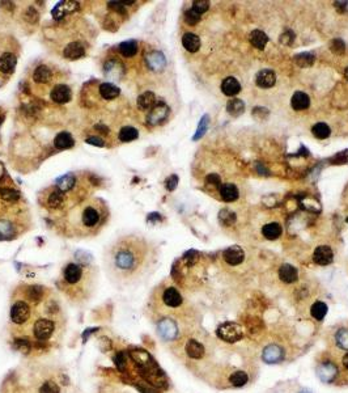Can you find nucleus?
<instances>
[{
  "instance_id": "obj_1",
  "label": "nucleus",
  "mask_w": 348,
  "mask_h": 393,
  "mask_svg": "<svg viewBox=\"0 0 348 393\" xmlns=\"http://www.w3.org/2000/svg\"><path fill=\"white\" fill-rule=\"evenodd\" d=\"M146 244L135 236L118 239L106 252L105 265L109 276L118 285H129L144 266Z\"/></svg>"
},
{
  "instance_id": "obj_2",
  "label": "nucleus",
  "mask_w": 348,
  "mask_h": 393,
  "mask_svg": "<svg viewBox=\"0 0 348 393\" xmlns=\"http://www.w3.org/2000/svg\"><path fill=\"white\" fill-rule=\"evenodd\" d=\"M86 268L84 265L80 264H75V262H71L63 270V275H62V281H63V285L67 287V289H72L75 290H80L82 291V282H86Z\"/></svg>"
},
{
  "instance_id": "obj_3",
  "label": "nucleus",
  "mask_w": 348,
  "mask_h": 393,
  "mask_svg": "<svg viewBox=\"0 0 348 393\" xmlns=\"http://www.w3.org/2000/svg\"><path fill=\"white\" fill-rule=\"evenodd\" d=\"M32 333H33V336H34L37 341H50L56 333L55 320L49 319V317H39L33 323Z\"/></svg>"
},
{
  "instance_id": "obj_4",
  "label": "nucleus",
  "mask_w": 348,
  "mask_h": 393,
  "mask_svg": "<svg viewBox=\"0 0 348 393\" xmlns=\"http://www.w3.org/2000/svg\"><path fill=\"white\" fill-rule=\"evenodd\" d=\"M32 317V309L29 303L25 300H16L13 303L11 311H9V320L15 325H25Z\"/></svg>"
},
{
  "instance_id": "obj_5",
  "label": "nucleus",
  "mask_w": 348,
  "mask_h": 393,
  "mask_svg": "<svg viewBox=\"0 0 348 393\" xmlns=\"http://www.w3.org/2000/svg\"><path fill=\"white\" fill-rule=\"evenodd\" d=\"M217 337L229 343H234L238 342L241 338L244 337V332L240 325L236 323H224L217 328Z\"/></svg>"
},
{
  "instance_id": "obj_6",
  "label": "nucleus",
  "mask_w": 348,
  "mask_h": 393,
  "mask_svg": "<svg viewBox=\"0 0 348 393\" xmlns=\"http://www.w3.org/2000/svg\"><path fill=\"white\" fill-rule=\"evenodd\" d=\"M170 109L165 103H157V104L150 109L148 116H147V123L150 126H157L166 121Z\"/></svg>"
},
{
  "instance_id": "obj_7",
  "label": "nucleus",
  "mask_w": 348,
  "mask_h": 393,
  "mask_svg": "<svg viewBox=\"0 0 348 393\" xmlns=\"http://www.w3.org/2000/svg\"><path fill=\"white\" fill-rule=\"evenodd\" d=\"M146 65L147 67L153 71V72H160L166 67V58L163 52L159 50H153L146 56Z\"/></svg>"
},
{
  "instance_id": "obj_8",
  "label": "nucleus",
  "mask_w": 348,
  "mask_h": 393,
  "mask_svg": "<svg viewBox=\"0 0 348 393\" xmlns=\"http://www.w3.org/2000/svg\"><path fill=\"white\" fill-rule=\"evenodd\" d=\"M78 9H79V3L66 0V1H60V3H58V4L52 8L51 15L55 20H60V18L66 17V16H68V15H72V13L76 12Z\"/></svg>"
},
{
  "instance_id": "obj_9",
  "label": "nucleus",
  "mask_w": 348,
  "mask_h": 393,
  "mask_svg": "<svg viewBox=\"0 0 348 393\" xmlns=\"http://www.w3.org/2000/svg\"><path fill=\"white\" fill-rule=\"evenodd\" d=\"M50 99L56 104H67L72 99L71 88L66 84H58L50 92Z\"/></svg>"
},
{
  "instance_id": "obj_10",
  "label": "nucleus",
  "mask_w": 348,
  "mask_h": 393,
  "mask_svg": "<svg viewBox=\"0 0 348 393\" xmlns=\"http://www.w3.org/2000/svg\"><path fill=\"white\" fill-rule=\"evenodd\" d=\"M157 329H159L160 336H161L164 340H166V341H172V340H174V338L177 337V334H178L177 324L170 319L161 320L159 323Z\"/></svg>"
},
{
  "instance_id": "obj_11",
  "label": "nucleus",
  "mask_w": 348,
  "mask_h": 393,
  "mask_svg": "<svg viewBox=\"0 0 348 393\" xmlns=\"http://www.w3.org/2000/svg\"><path fill=\"white\" fill-rule=\"evenodd\" d=\"M101 219V212L95 207V206H86L83 210L82 223L85 228H93L99 223Z\"/></svg>"
},
{
  "instance_id": "obj_12",
  "label": "nucleus",
  "mask_w": 348,
  "mask_h": 393,
  "mask_svg": "<svg viewBox=\"0 0 348 393\" xmlns=\"http://www.w3.org/2000/svg\"><path fill=\"white\" fill-rule=\"evenodd\" d=\"M224 259L231 266H236L245 259V252L238 245L229 246L228 249L224 252Z\"/></svg>"
},
{
  "instance_id": "obj_13",
  "label": "nucleus",
  "mask_w": 348,
  "mask_h": 393,
  "mask_svg": "<svg viewBox=\"0 0 348 393\" xmlns=\"http://www.w3.org/2000/svg\"><path fill=\"white\" fill-rule=\"evenodd\" d=\"M317 375L323 383H331L338 375V367L334 363L325 362L319 364L318 370H317Z\"/></svg>"
},
{
  "instance_id": "obj_14",
  "label": "nucleus",
  "mask_w": 348,
  "mask_h": 393,
  "mask_svg": "<svg viewBox=\"0 0 348 393\" xmlns=\"http://www.w3.org/2000/svg\"><path fill=\"white\" fill-rule=\"evenodd\" d=\"M84 54H85V49L83 46V43L79 42V41H73V42L68 43L63 50V55L68 61L80 59V58L84 56Z\"/></svg>"
},
{
  "instance_id": "obj_15",
  "label": "nucleus",
  "mask_w": 348,
  "mask_h": 393,
  "mask_svg": "<svg viewBox=\"0 0 348 393\" xmlns=\"http://www.w3.org/2000/svg\"><path fill=\"white\" fill-rule=\"evenodd\" d=\"M255 83L257 85L261 88H271V86L275 85L276 83V75L272 69L265 68L262 71H259L257 76H255Z\"/></svg>"
},
{
  "instance_id": "obj_16",
  "label": "nucleus",
  "mask_w": 348,
  "mask_h": 393,
  "mask_svg": "<svg viewBox=\"0 0 348 393\" xmlns=\"http://www.w3.org/2000/svg\"><path fill=\"white\" fill-rule=\"evenodd\" d=\"M332 259H334V253L330 246L321 245L314 251V262H317L318 265H322V266L330 265Z\"/></svg>"
},
{
  "instance_id": "obj_17",
  "label": "nucleus",
  "mask_w": 348,
  "mask_h": 393,
  "mask_svg": "<svg viewBox=\"0 0 348 393\" xmlns=\"http://www.w3.org/2000/svg\"><path fill=\"white\" fill-rule=\"evenodd\" d=\"M163 300L170 308L180 307L182 302H183V299H182L181 294L178 292V290L174 289V287H169V289L164 291Z\"/></svg>"
},
{
  "instance_id": "obj_18",
  "label": "nucleus",
  "mask_w": 348,
  "mask_h": 393,
  "mask_svg": "<svg viewBox=\"0 0 348 393\" xmlns=\"http://www.w3.org/2000/svg\"><path fill=\"white\" fill-rule=\"evenodd\" d=\"M241 91V84L238 83L236 78L233 76H229V78L224 79L223 83H221V92H223L225 96H229V97H233V96L238 95Z\"/></svg>"
},
{
  "instance_id": "obj_19",
  "label": "nucleus",
  "mask_w": 348,
  "mask_h": 393,
  "mask_svg": "<svg viewBox=\"0 0 348 393\" xmlns=\"http://www.w3.org/2000/svg\"><path fill=\"white\" fill-rule=\"evenodd\" d=\"M262 358L265 362L270 363V364L271 363H278L283 359V350L278 345L267 346L266 349L263 350Z\"/></svg>"
},
{
  "instance_id": "obj_20",
  "label": "nucleus",
  "mask_w": 348,
  "mask_h": 393,
  "mask_svg": "<svg viewBox=\"0 0 348 393\" xmlns=\"http://www.w3.org/2000/svg\"><path fill=\"white\" fill-rule=\"evenodd\" d=\"M73 144H75V140L68 131H62L54 139V146L56 150H69L73 147Z\"/></svg>"
},
{
  "instance_id": "obj_21",
  "label": "nucleus",
  "mask_w": 348,
  "mask_h": 393,
  "mask_svg": "<svg viewBox=\"0 0 348 393\" xmlns=\"http://www.w3.org/2000/svg\"><path fill=\"white\" fill-rule=\"evenodd\" d=\"M99 95L102 97L103 100L106 101H112V100H116L118 96L120 95V89L116 85L112 84V83H102L99 85Z\"/></svg>"
},
{
  "instance_id": "obj_22",
  "label": "nucleus",
  "mask_w": 348,
  "mask_h": 393,
  "mask_svg": "<svg viewBox=\"0 0 348 393\" xmlns=\"http://www.w3.org/2000/svg\"><path fill=\"white\" fill-rule=\"evenodd\" d=\"M279 276L280 279L285 282V283H293V282L297 281L298 273H297V269L295 266L289 264H284L279 269Z\"/></svg>"
},
{
  "instance_id": "obj_23",
  "label": "nucleus",
  "mask_w": 348,
  "mask_h": 393,
  "mask_svg": "<svg viewBox=\"0 0 348 393\" xmlns=\"http://www.w3.org/2000/svg\"><path fill=\"white\" fill-rule=\"evenodd\" d=\"M136 104H138V108L140 109V110H150V109L157 104V103H156V95L150 91L144 92V93H142V95L138 97Z\"/></svg>"
},
{
  "instance_id": "obj_24",
  "label": "nucleus",
  "mask_w": 348,
  "mask_h": 393,
  "mask_svg": "<svg viewBox=\"0 0 348 393\" xmlns=\"http://www.w3.org/2000/svg\"><path fill=\"white\" fill-rule=\"evenodd\" d=\"M17 63V58L11 54V52H5L0 56V72L3 74H9L12 72Z\"/></svg>"
},
{
  "instance_id": "obj_25",
  "label": "nucleus",
  "mask_w": 348,
  "mask_h": 393,
  "mask_svg": "<svg viewBox=\"0 0 348 393\" xmlns=\"http://www.w3.org/2000/svg\"><path fill=\"white\" fill-rule=\"evenodd\" d=\"M182 45L189 52H197L200 48V38L195 33H185L182 37Z\"/></svg>"
},
{
  "instance_id": "obj_26",
  "label": "nucleus",
  "mask_w": 348,
  "mask_h": 393,
  "mask_svg": "<svg viewBox=\"0 0 348 393\" xmlns=\"http://www.w3.org/2000/svg\"><path fill=\"white\" fill-rule=\"evenodd\" d=\"M291 105L295 110H305V109L309 108L310 105V99L309 96L304 93V92H296L295 95L292 96V100H291Z\"/></svg>"
},
{
  "instance_id": "obj_27",
  "label": "nucleus",
  "mask_w": 348,
  "mask_h": 393,
  "mask_svg": "<svg viewBox=\"0 0 348 393\" xmlns=\"http://www.w3.org/2000/svg\"><path fill=\"white\" fill-rule=\"evenodd\" d=\"M238 189H237L236 185H233V184H223V185L220 186V195H221V198L225 201V202H233V201H236L237 198H238Z\"/></svg>"
},
{
  "instance_id": "obj_28",
  "label": "nucleus",
  "mask_w": 348,
  "mask_h": 393,
  "mask_svg": "<svg viewBox=\"0 0 348 393\" xmlns=\"http://www.w3.org/2000/svg\"><path fill=\"white\" fill-rule=\"evenodd\" d=\"M33 79H34L35 83H41V84H46V83L51 82L52 79L51 69L45 65L38 66V67L34 69V72H33Z\"/></svg>"
},
{
  "instance_id": "obj_29",
  "label": "nucleus",
  "mask_w": 348,
  "mask_h": 393,
  "mask_svg": "<svg viewBox=\"0 0 348 393\" xmlns=\"http://www.w3.org/2000/svg\"><path fill=\"white\" fill-rule=\"evenodd\" d=\"M186 353H187L190 358L200 359L204 355V346L200 342L195 341V340H190L186 343Z\"/></svg>"
},
{
  "instance_id": "obj_30",
  "label": "nucleus",
  "mask_w": 348,
  "mask_h": 393,
  "mask_svg": "<svg viewBox=\"0 0 348 393\" xmlns=\"http://www.w3.org/2000/svg\"><path fill=\"white\" fill-rule=\"evenodd\" d=\"M75 182H76V178H75L72 173H67V174H65V176H62V177L56 180L55 188L59 189L62 193H67V191L71 190L73 186H75Z\"/></svg>"
},
{
  "instance_id": "obj_31",
  "label": "nucleus",
  "mask_w": 348,
  "mask_h": 393,
  "mask_svg": "<svg viewBox=\"0 0 348 393\" xmlns=\"http://www.w3.org/2000/svg\"><path fill=\"white\" fill-rule=\"evenodd\" d=\"M118 49H119V52L120 55L125 56V58H133V56L136 55V52H138V42L135 41V39H130V41H125V42H122L118 46Z\"/></svg>"
},
{
  "instance_id": "obj_32",
  "label": "nucleus",
  "mask_w": 348,
  "mask_h": 393,
  "mask_svg": "<svg viewBox=\"0 0 348 393\" xmlns=\"http://www.w3.org/2000/svg\"><path fill=\"white\" fill-rule=\"evenodd\" d=\"M267 42H268V37L265 32L262 31H254L250 33V43L253 45L254 48H257L258 50H263L266 48Z\"/></svg>"
},
{
  "instance_id": "obj_33",
  "label": "nucleus",
  "mask_w": 348,
  "mask_h": 393,
  "mask_svg": "<svg viewBox=\"0 0 348 393\" xmlns=\"http://www.w3.org/2000/svg\"><path fill=\"white\" fill-rule=\"evenodd\" d=\"M65 202V193H62L59 189H52L50 193L48 194V198H46V203L51 208H58L60 207Z\"/></svg>"
},
{
  "instance_id": "obj_34",
  "label": "nucleus",
  "mask_w": 348,
  "mask_h": 393,
  "mask_svg": "<svg viewBox=\"0 0 348 393\" xmlns=\"http://www.w3.org/2000/svg\"><path fill=\"white\" fill-rule=\"evenodd\" d=\"M262 234L267 240H276L282 235V225L279 223H268L262 228Z\"/></svg>"
},
{
  "instance_id": "obj_35",
  "label": "nucleus",
  "mask_w": 348,
  "mask_h": 393,
  "mask_svg": "<svg viewBox=\"0 0 348 393\" xmlns=\"http://www.w3.org/2000/svg\"><path fill=\"white\" fill-rule=\"evenodd\" d=\"M138 137H139L138 130L135 129V127H133V126H125V127H122L119 131V134H118V139L123 143L133 142L135 139H138Z\"/></svg>"
},
{
  "instance_id": "obj_36",
  "label": "nucleus",
  "mask_w": 348,
  "mask_h": 393,
  "mask_svg": "<svg viewBox=\"0 0 348 393\" xmlns=\"http://www.w3.org/2000/svg\"><path fill=\"white\" fill-rule=\"evenodd\" d=\"M227 110L231 116L233 117H238L242 113L245 112V104L244 101L240 99H232L229 100L228 104H227Z\"/></svg>"
},
{
  "instance_id": "obj_37",
  "label": "nucleus",
  "mask_w": 348,
  "mask_h": 393,
  "mask_svg": "<svg viewBox=\"0 0 348 393\" xmlns=\"http://www.w3.org/2000/svg\"><path fill=\"white\" fill-rule=\"evenodd\" d=\"M312 133L315 138L318 139H326L330 137L331 134V129L330 126H327L326 123L323 122H319V123H315L312 129Z\"/></svg>"
},
{
  "instance_id": "obj_38",
  "label": "nucleus",
  "mask_w": 348,
  "mask_h": 393,
  "mask_svg": "<svg viewBox=\"0 0 348 393\" xmlns=\"http://www.w3.org/2000/svg\"><path fill=\"white\" fill-rule=\"evenodd\" d=\"M310 313L315 320H323L327 313V306L322 302L314 303L312 306V309H310Z\"/></svg>"
},
{
  "instance_id": "obj_39",
  "label": "nucleus",
  "mask_w": 348,
  "mask_h": 393,
  "mask_svg": "<svg viewBox=\"0 0 348 393\" xmlns=\"http://www.w3.org/2000/svg\"><path fill=\"white\" fill-rule=\"evenodd\" d=\"M295 62L297 65L305 68V67H309L314 63V55L310 54V52H302V54H298V55L295 56Z\"/></svg>"
},
{
  "instance_id": "obj_40",
  "label": "nucleus",
  "mask_w": 348,
  "mask_h": 393,
  "mask_svg": "<svg viewBox=\"0 0 348 393\" xmlns=\"http://www.w3.org/2000/svg\"><path fill=\"white\" fill-rule=\"evenodd\" d=\"M229 380H231V383H232L234 387H242V385H245L246 383H248L249 377H248V374H246V372L237 371L234 372L233 375H231Z\"/></svg>"
},
{
  "instance_id": "obj_41",
  "label": "nucleus",
  "mask_w": 348,
  "mask_h": 393,
  "mask_svg": "<svg viewBox=\"0 0 348 393\" xmlns=\"http://www.w3.org/2000/svg\"><path fill=\"white\" fill-rule=\"evenodd\" d=\"M219 221L221 224L229 227V225H232L236 222V214L229 211V210H221L219 212Z\"/></svg>"
},
{
  "instance_id": "obj_42",
  "label": "nucleus",
  "mask_w": 348,
  "mask_h": 393,
  "mask_svg": "<svg viewBox=\"0 0 348 393\" xmlns=\"http://www.w3.org/2000/svg\"><path fill=\"white\" fill-rule=\"evenodd\" d=\"M336 345L343 350H348V329H340L335 334Z\"/></svg>"
},
{
  "instance_id": "obj_43",
  "label": "nucleus",
  "mask_w": 348,
  "mask_h": 393,
  "mask_svg": "<svg viewBox=\"0 0 348 393\" xmlns=\"http://www.w3.org/2000/svg\"><path fill=\"white\" fill-rule=\"evenodd\" d=\"M15 234L13 225L7 221H0V238L8 239Z\"/></svg>"
},
{
  "instance_id": "obj_44",
  "label": "nucleus",
  "mask_w": 348,
  "mask_h": 393,
  "mask_svg": "<svg viewBox=\"0 0 348 393\" xmlns=\"http://www.w3.org/2000/svg\"><path fill=\"white\" fill-rule=\"evenodd\" d=\"M208 8H210V1H207V0H195V1H193V7H191V9L195 11L198 15L204 13L206 11H208Z\"/></svg>"
},
{
  "instance_id": "obj_45",
  "label": "nucleus",
  "mask_w": 348,
  "mask_h": 393,
  "mask_svg": "<svg viewBox=\"0 0 348 393\" xmlns=\"http://www.w3.org/2000/svg\"><path fill=\"white\" fill-rule=\"evenodd\" d=\"M39 393H60L59 385L55 381H46L41 385Z\"/></svg>"
},
{
  "instance_id": "obj_46",
  "label": "nucleus",
  "mask_w": 348,
  "mask_h": 393,
  "mask_svg": "<svg viewBox=\"0 0 348 393\" xmlns=\"http://www.w3.org/2000/svg\"><path fill=\"white\" fill-rule=\"evenodd\" d=\"M207 127H208V116H204V117L200 120V122H199V126H198V130H197V134L194 135V140H198V139H200L204 135V133H206Z\"/></svg>"
},
{
  "instance_id": "obj_47",
  "label": "nucleus",
  "mask_w": 348,
  "mask_h": 393,
  "mask_svg": "<svg viewBox=\"0 0 348 393\" xmlns=\"http://www.w3.org/2000/svg\"><path fill=\"white\" fill-rule=\"evenodd\" d=\"M185 21L186 24H189V25H195V24H198L199 21H200V15H198V13L195 12V11H193V9H189V11H186L185 13Z\"/></svg>"
},
{
  "instance_id": "obj_48",
  "label": "nucleus",
  "mask_w": 348,
  "mask_h": 393,
  "mask_svg": "<svg viewBox=\"0 0 348 393\" xmlns=\"http://www.w3.org/2000/svg\"><path fill=\"white\" fill-rule=\"evenodd\" d=\"M206 184L208 186H212L214 189H216V188H220V186H221V180H220V176L219 174H216V173H211V174L207 176Z\"/></svg>"
},
{
  "instance_id": "obj_49",
  "label": "nucleus",
  "mask_w": 348,
  "mask_h": 393,
  "mask_svg": "<svg viewBox=\"0 0 348 393\" xmlns=\"http://www.w3.org/2000/svg\"><path fill=\"white\" fill-rule=\"evenodd\" d=\"M344 49H346V46H344V43L342 39H334L332 43H331V50L335 52V54H342V52H344Z\"/></svg>"
},
{
  "instance_id": "obj_50",
  "label": "nucleus",
  "mask_w": 348,
  "mask_h": 393,
  "mask_svg": "<svg viewBox=\"0 0 348 393\" xmlns=\"http://www.w3.org/2000/svg\"><path fill=\"white\" fill-rule=\"evenodd\" d=\"M177 185H178V177H177L176 174H172V176L165 181V186H166V189H168L169 191L174 190L177 188Z\"/></svg>"
},
{
  "instance_id": "obj_51",
  "label": "nucleus",
  "mask_w": 348,
  "mask_h": 393,
  "mask_svg": "<svg viewBox=\"0 0 348 393\" xmlns=\"http://www.w3.org/2000/svg\"><path fill=\"white\" fill-rule=\"evenodd\" d=\"M86 143H88V144H93V146H97V147H103V146H105V142H103V139L99 138V137H90V138L86 139Z\"/></svg>"
},
{
  "instance_id": "obj_52",
  "label": "nucleus",
  "mask_w": 348,
  "mask_h": 393,
  "mask_svg": "<svg viewBox=\"0 0 348 393\" xmlns=\"http://www.w3.org/2000/svg\"><path fill=\"white\" fill-rule=\"evenodd\" d=\"M293 38H295V37H293L292 32H287V33H284V34L282 35L280 41H282V43H284V45H287V39H289V43H292Z\"/></svg>"
},
{
  "instance_id": "obj_53",
  "label": "nucleus",
  "mask_w": 348,
  "mask_h": 393,
  "mask_svg": "<svg viewBox=\"0 0 348 393\" xmlns=\"http://www.w3.org/2000/svg\"><path fill=\"white\" fill-rule=\"evenodd\" d=\"M343 364H344V367L347 368L348 370V354H346L344 355V358H343Z\"/></svg>"
},
{
  "instance_id": "obj_54",
  "label": "nucleus",
  "mask_w": 348,
  "mask_h": 393,
  "mask_svg": "<svg viewBox=\"0 0 348 393\" xmlns=\"http://www.w3.org/2000/svg\"><path fill=\"white\" fill-rule=\"evenodd\" d=\"M344 76H346V79L348 80V66H347V68H346V71H344Z\"/></svg>"
},
{
  "instance_id": "obj_55",
  "label": "nucleus",
  "mask_w": 348,
  "mask_h": 393,
  "mask_svg": "<svg viewBox=\"0 0 348 393\" xmlns=\"http://www.w3.org/2000/svg\"><path fill=\"white\" fill-rule=\"evenodd\" d=\"M302 393H304V392H302ZM305 393H309V392H305Z\"/></svg>"
},
{
  "instance_id": "obj_56",
  "label": "nucleus",
  "mask_w": 348,
  "mask_h": 393,
  "mask_svg": "<svg viewBox=\"0 0 348 393\" xmlns=\"http://www.w3.org/2000/svg\"><path fill=\"white\" fill-rule=\"evenodd\" d=\"M347 223H348V218H347Z\"/></svg>"
}]
</instances>
